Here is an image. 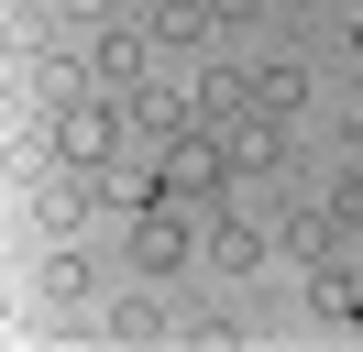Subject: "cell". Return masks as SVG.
Wrapping results in <instances>:
<instances>
[{
  "label": "cell",
  "instance_id": "obj_2",
  "mask_svg": "<svg viewBox=\"0 0 363 352\" xmlns=\"http://www.w3.org/2000/svg\"><path fill=\"white\" fill-rule=\"evenodd\" d=\"M133 66H143V33H99L89 44V77H133Z\"/></svg>",
  "mask_w": 363,
  "mask_h": 352
},
{
  "label": "cell",
  "instance_id": "obj_3",
  "mask_svg": "<svg viewBox=\"0 0 363 352\" xmlns=\"http://www.w3.org/2000/svg\"><path fill=\"white\" fill-rule=\"evenodd\" d=\"M209 11H220V22H253V11H264V0H209Z\"/></svg>",
  "mask_w": 363,
  "mask_h": 352
},
{
  "label": "cell",
  "instance_id": "obj_1",
  "mask_svg": "<svg viewBox=\"0 0 363 352\" xmlns=\"http://www.w3.org/2000/svg\"><path fill=\"white\" fill-rule=\"evenodd\" d=\"M55 143H67L77 165H89V154H111V143H121L111 99H99V88H67V110H55Z\"/></svg>",
  "mask_w": 363,
  "mask_h": 352
}]
</instances>
